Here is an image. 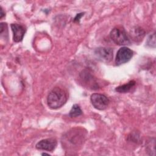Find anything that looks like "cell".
Listing matches in <instances>:
<instances>
[{"label":"cell","mask_w":156,"mask_h":156,"mask_svg":"<svg viewBox=\"0 0 156 156\" xmlns=\"http://www.w3.org/2000/svg\"><path fill=\"white\" fill-rule=\"evenodd\" d=\"M110 36L113 41L118 45H129L130 40L126 30L123 27H116L113 28L110 34Z\"/></svg>","instance_id":"cell-3"},{"label":"cell","mask_w":156,"mask_h":156,"mask_svg":"<svg viewBox=\"0 0 156 156\" xmlns=\"http://www.w3.org/2000/svg\"><path fill=\"white\" fill-rule=\"evenodd\" d=\"M135 80H130L128 83L124 84L122 85H120L115 88V91L120 93H125L130 91L132 88L135 85Z\"/></svg>","instance_id":"cell-10"},{"label":"cell","mask_w":156,"mask_h":156,"mask_svg":"<svg viewBox=\"0 0 156 156\" xmlns=\"http://www.w3.org/2000/svg\"><path fill=\"white\" fill-rule=\"evenodd\" d=\"M0 11H1V13H0V18L2 19L4 16H5V13L4 12V10H3V9L2 7H1L0 8Z\"/></svg>","instance_id":"cell-16"},{"label":"cell","mask_w":156,"mask_h":156,"mask_svg":"<svg viewBox=\"0 0 156 156\" xmlns=\"http://www.w3.org/2000/svg\"><path fill=\"white\" fill-rule=\"evenodd\" d=\"M67 99V92L64 89L56 87L48 94L47 104L50 108L55 110L62 107L66 103Z\"/></svg>","instance_id":"cell-2"},{"label":"cell","mask_w":156,"mask_h":156,"mask_svg":"<svg viewBox=\"0 0 156 156\" xmlns=\"http://www.w3.org/2000/svg\"><path fill=\"white\" fill-rule=\"evenodd\" d=\"M90 101L93 106L99 110H105L110 102L108 98L106 96L99 93H93L91 94Z\"/></svg>","instance_id":"cell-4"},{"label":"cell","mask_w":156,"mask_h":156,"mask_svg":"<svg viewBox=\"0 0 156 156\" xmlns=\"http://www.w3.org/2000/svg\"><path fill=\"white\" fill-rule=\"evenodd\" d=\"M82 114V111L80 106L77 104H74L73 105L71 110L69 111V115L71 118H76L80 116Z\"/></svg>","instance_id":"cell-12"},{"label":"cell","mask_w":156,"mask_h":156,"mask_svg":"<svg viewBox=\"0 0 156 156\" xmlns=\"http://www.w3.org/2000/svg\"><path fill=\"white\" fill-rule=\"evenodd\" d=\"M87 136V131L80 127L73 128L63 135L62 144L66 151H75L83 145Z\"/></svg>","instance_id":"cell-1"},{"label":"cell","mask_w":156,"mask_h":156,"mask_svg":"<svg viewBox=\"0 0 156 156\" xmlns=\"http://www.w3.org/2000/svg\"><path fill=\"white\" fill-rule=\"evenodd\" d=\"M83 15V13H80L77 14V15L76 16V17L74 19V22H79L80 19L81 18V17Z\"/></svg>","instance_id":"cell-15"},{"label":"cell","mask_w":156,"mask_h":156,"mask_svg":"<svg viewBox=\"0 0 156 156\" xmlns=\"http://www.w3.org/2000/svg\"><path fill=\"white\" fill-rule=\"evenodd\" d=\"M11 29L13 32V39L16 43L23 40L26 32V28L21 24L17 23L11 24Z\"/></svg>","instance_id":"cell-9"},{"label":"cell","mask_w":156,"mask_h":156,"mask_svg":"<svg viewBox=\"0 0 156 156\" xmlns=\"http://www.w3.org/2000/svg\"><path fill=\"white\" fill-rule=\"evenodd\" d=\"M0 34L1 37L2 38V36L5 38V35L8 36V30H7V24L5 23H1L0 24Z\"/></svg>","instance_id":"cell-14"},{"label":"cell","mask_w":156,"mask_h":156,"mask_svg":"<svg viewBox=\"0 0 156 156\" xmlns=\"http://www.w3.org/2000/svg\"><path fill=\"white\" fill-rule=\"evenodd\" d=\"M80 77L83 83L87 87L93 90L98 88V85L96 82L95 78L87 69H84L80 73Z\"/></svg>","instance_id":"cell-7"},{"label":"cell","mask_w":156,"mask_h":156,"mask_svg":"<svg viewBox=\"0 0 156 156\" xmlns=\"http://www.w3.org/2000/svg\"><path fill=\"white\" fill-rule=\"evenodd\" d=\"M146 44L149 47L153 48H155V33L151 35L147 38Z\"/></svg>","instance_id":"cell-13"},{"label":"cell","mask_w":156,"mask_h":156,"mask_svg":"<svg viewBox=\"0 0 156 156\" xmlns=\"http://www.w3.org/2000/svg\"><path fill=\"white\" fill-rule=\"evenodd\" d=\"M41 155H50L49 154H48V153H43V154H41Z\"/></svg>","instance_id":"cell-17"},{"label":"cell","mask_w":156,"mask_h":156,"mask_svg":"<svg viewBox=\"0 0 156 156\" xmlns=\"http://www.w3.org/2000/svg\"><path fill=\"white\" fill-rule=\"evenodd\" d=\"M133 54V51L127 47L123 46L119 49L116 53L115 63L119 66L125 63L128 62L132 57Z\"/></svg>","instance_id":"cell-5"},{"label":"cell","mask_w":156,"mask_h":156,"mask_svg":"<svg viewBox=\"0 0 156 156\" xmlns=\"http://www.w3.org/2000/svg\"><path fill=\"white\" fill-rule=\"evenodd\" d=\"M94 55L99 61L108 63L113 58V50L109 48H98L94 50Z\"/></svg>","instance_id":"cell-6"},{"label":"cell","mask_w":156,"mask_h":156,"mask_svg":"<svg viewBox=\"0 0 156 156\" xmlns=\"http://www.w3.org/2000/svg\"><path fill=\"white\" fill-rule=\"evenodd\" d=\"M145 32L144 30L139 27H135L131 31V37L133 38V40L138 41V40H142L143 37H144Z\"/></svg>","instance_id":"cell-11"},{"label":"cell","mask_w":156,"mask_h":156,"mask_svg":"<svg viewBox=\"0 0 156 156\" xmlns=\"http://www.w3.org/2000/svg\"><path fill=\"white\" fill-rule=\"evenodd\" d=\"M57 140L54 138H50L40 140L35 146V147L38 150L47 151L52 152L57 146Z\"/></svg>","instance_id":"cell-8"}]
</instances>
